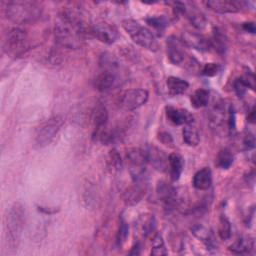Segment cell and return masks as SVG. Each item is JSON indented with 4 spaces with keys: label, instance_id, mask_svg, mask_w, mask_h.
<instances>
[{
    "label": "cell",
    "instance_id": "1",
    "mask_svg": "<svg viewBox=\"0 0 256 256\" xmlns=\"http://www.w3.org/2000/svg\"><path fill=\"white\" fill-rule=\"evenodd\" d=\"M6 18L16 24H30L37 21L42 14L39 3L34 1H9L5 6Z\"/></svg>",
    "mask_w": 256,
    "mask_h": 256
},
{
    "label": "cell",
    "instance_id": "2",
    "mask_svg": "<svg viewBox=\"0 0 256 256\" xmlns=\"http://www.w3.org/2000/svg\"><path fill=\"white\" fill-rule=\"evenodd\" d=\"M122 27L137 45L150 51L158 50L159 45L154 33L147 27L142 26L138 21L134 19H124L122 21Z\"/></svg>",
    "mask_w": 256,
    "mask_h": 256
},
{
    "label": "cell",
    "instance_id": "3",
    "mask_svg": "<svg viewBox=\"0 0 256 256\" xmlns=\"http://www.w3.org/2000/svg\"><path fill=\"white\" fill-rule=\"evenodd\" d=\"M25 223V209L19 202H15L8 211L6 217L7 236L12 247L17 246Z\"/></svg>",
    "mask_w": 256,
    "mask_h": 256
},
{
    "label": "cell",
    "instance_id": "4",
    "mask_svg": "<svg viewBox=\"0 0 256 256\" xmlns=\"http://www.w3.org/2000/svg\"><path fill=\"white\" fill-rule=\"evenodd\" d=\"M3 47L5 52L12 57H18L25 54L29 49L27 33L18 27L10 29L5 36Z\"/></svg>",
    "mask_w": 256,
    "mask_h": 256
},
{
    "label": "cell",
    "instance_id": "5",
    "mask_svg": "<svg viewBox=\"0 0 256 256\" xmlns=\"http://www.w3.org/2000/svg\"><path fill=\"white\" fill-rule=\"evenodd\" d=\"M64 124V119L59 116H52L49 119L42 122L35 130L34 141L39 147H45L52 142L55 138L62 125Z\"/></svg>",
    "mask_w": 256,
    "mask_h": 256
},
{
    "label": "cell",
    "instance_id": "6",
    "mask_svg": "<svg viewBox=\"0 0 256 256\" xmlns=\"http://www.w3.org/2000/svg\"><path fill=\"white\" fill-rule=\"evenodd\" d=\"M126 161L132 180H143L146 172V165L148 164L145 149L139 147L129 148L126 152Z\"/></svg>",
    "mask_w": 256,
    "mask_h": 256
},
{
    "label": "cell",
    "instance_id": "7",
    "mask_svg": "<svg viewBox=\"0 0 256 256\" xmlns=\"http://www.w3.org/2000/svg\"><path fill=\"white\" fill-rule=\"evenodd\" d=\"M149 98L147 90L142 88L128 89L120 97L119 104L126 111H133L143 106Z\"/></svg>",
    "mask_w": 256,
    "mask_h": 256
},
{
    "label": "cell",
    "instance_id": "8",
    "mask_svg": "<svg viewBox=\"0 0 256 256\" xmlns=\"http://www.w3.org/2000/svg\"><path fill=\"white\" fill-rule=\"evenodd\" d=\"M90 35L104 44H113L119 37V32L114 24L104 20L92 23Z\"/></svg>",
    "mask_w": 256,
    "mask_h": 256
},
{
    "label": "cell",
    "instance_id": "9",
    "mask_svg": "<svg viewBox=\"0 0 256 256\" xmlns=\"http://www.w3.org/2000/svg\"><path fill=\"white\" fill-rule=\"evenodd\" d=\"M156 194L159 201L167 210L174 208L177 203V192L175 187L164 180L158 181L156 185Z\"/></svg>",
    "mask_w": 256,
    "mask_h": 256
},
{
    "label": "cell",
    "instance_id": "10",
    "mask_svg": "<svg viewBox=\"0 0 256 256\" xmlns=\"http://www.w3.org/2000/svg\"><path fill=\"white\" fill-rule=\"evenodd\" d=\"M118 81V68H101L94 80L95 88L100 92L111 90Z\"/></svg>",
    "mask_w": 256,
    "mask_h": 256
},
{
    "label": "cell",
    "instance_id": "11",
    "mask_svg": "<svg viewBox=\"0 0 256 256\" xmlns=\"http://www.w3.org/2000/svg\"><path fill=\"white\" fill-rule=\"evenodd\" d=\"M166 52L169 61L174 65L181 64L185 59L184 43L175 36H169L166 40Z\"/></svg>",
    "mask_w": 256,
    "mask_h": 256
},
{
    "label": "cell",
    "instance_id": "12",
    "mask_svg": "<svg viewBox=\"0 0 256 256\" xmlns=\"http://www.w3.org/2000/svg\"><path fill=\"white\" fill-rule=\"evenodd\" d=\"M145 191L146 185L145 183H143V180L133 181V184H131L124 190L122 194V199L127 206H134L142 200L145 195Z\"/></svg>",
    "mask_w": 256,
    "mask_h": 256
},
{
    "label": "cell",
    "instance_id": "13",
    "mask_svg": "<svg viewBox=\"0 0 256 256\" xmlns=\"http://www.w3.org/2000/svg\"><path fill=\"white\" fill-rule=\"evenodd\" d=\"M148 163H150L156 170L165 172L168 170V156L160 148L149 145L146 149Z\"/></svg>",
    "mask_w": 256,
    "mask_h": 256
},
{
    "label": "cell",
    "instance_id": "14",
    "mask_svg": "<svg viewBox=\"0 0 256 256\" xmlns=\"http://www.w3.org/2000/svg\"><path fill=\"white\" fill-rule=\"evenodd\" d=\"M167 119L174 125H189L194 124L193 115L186 109L167 106L165 108Z\"/></svg>",
    "mask_w": 256,
    "mask_h": 256
},
{
    "label": "cell",
    "instance_id": "15",
    "mask_svg": "<svg viewBox=\"0 0 256 256\" xmlns=\"http://www.w3.org/2000/svg\"><path fill=\"white\" fill-rule=\"evenodd\" d=\"M182 42L198 51H208L212 48L210 39L195 32H184L182 35Z\"/></svg>",
    "mask_w": 256,
    "mask_h": 256
},
{
    "label": "cell",
    "instance_id": "16",
    "mask_svg": "<svg viewBox=\"0 0 256 256\" xmlns=\"http://www.w3.org/2000/svg\"><path fill=\"white\" fill-rule=\"evenodd\" d=\"M108 118H109V115H108L107 108L103 104H98L94 108V110L92 112V116H91L93 130H94L93 131L94 138L107 127Z\"/></svg>",
    "mask_w": 256,
    "mask_h": 256
},
{
    "label": "cell",
    "instance_id": "17",
    "mask_svg": "<svg viewBox=\"0 0 256 256\" xmlns=\"http://www.w3.org/2000/svg\"><path fill=\"white\" fill-rule=\"evenodd\" d=\"M242 2H236L232 0H210L206 2V6L219 14L237 13L241 10Z\"/></svg>",
    "mask_w": 256,
    "mask_h": 256
},
{
    "label": "cell",
    "instance_id": "18",
    "mask_svg": "<svg viewBox=\"0 0 256 256\" xmlns=\"http://www.w3.org/2000/svg\"><path fill=\"white\" fill-rule=\"evenodd\" d=\"M182 14H184L190 23L197 29H203L207 24V20L204 14L191 3L184 2V9Z\"/></svg>",
    "mask_w": 256,
    "mask_h": 256
},
{
    "label": "cell",
    "instance_id": "19",
    "mask_svg": "<svg viewBox=\"0 0 256 256\" xmlns=\"http://www.w3.org/2000/svg\"><path fill=\"white\" fill-rule=\"evenodd\" d=\"M193 186L197 190H207L212 184V172L209 167H203L199 169L193 176Z\"/></svg>",
    "mask_w": 256,
    "mask_h": 256
},
{
    "label": "cell",
    "instance_id": "20",
    "mask_svg": "<svg viewBox=\"0 0 256 256\" xmlns=\"http://www.w3.org/2000/svg\"><path fill=\"white\" fill-rule=\"evenodd\" d=\"M184 168V159L183 157L177 153H171L168 156V170L170 174V178L172 181H177L183 171Z\"/></svg>",
    "mask_w": 256,
    "mask_h": 256
},
{
    "label": "cell",
    "instance_id": "21",
    "mask_svg": "<svg viewBox=\"0 0 256 256\" xmlns=\"http://www.w3.org/2000/svg\"><path fill=\"white\" fill-rule=\"evenodd\" d=\"M234 254H249L254 249V239L250 236L239 237L228 248Z\"/></svg>",
    "mask_w": 256,
    "mask_h": 256
},
{
    "label": "cell",
    "instance_id": "22",
    "mask_svg": "<svg viewBox=\"0 0 256 256\" xmlns=\"http://www.w3.org/2000/svg\"><path fill=\"white\" fill-rule=\"evenodd\" d=\"M166 86L169 94L176 96L184 93L188 89L189 83L186 80H183L179 77L170 76L166 80Z\"/></svg>",
    "mask_w": 256,
    "mask_h": 256
},
{
    "label": "cell",
    "instance_id": "23",
    "mask_svg": "<svg viewBox=\"0 0 256 256\" xmlns=\"http://www.w3.org/2000/svg\"><path fill=\"white\" fill-rule=\"evenodd\" d=\"M137 226L144 237L152 236L155 233L156 228L155 217L152 214H144L139 218Z\"/></svg>",
    "mask_w": 256,
    "mask_h": 256
},
{
    "label": "cell",
    "instance_id": "24",
    "mask_svg": "<svg viewBox=\"0 0 256 256\" xmlns=\"http://www.w3.org/2000/svg\"><path fill=\"white\" fill-rule=\"evenodd\" d=\"M106 167L111 174H116L121 171L122 159L115 148L111 149L106 155Z\"/></svg>",
    "mask_w": 256,
    "mask_h": 256
},
{
    "label": "cell",
    "instance_id": "25",
    "mask_svg": "<svg viewBox=\"0 0 256 256\" xmlns=\"http://www.w3.org/2000/svg\"><path fill=\"white\" fill-rule=\"evenodd\" d=\"M183 140L188 146H197L200 142V134L193 124L185 125L182 131Z\"/></svg>",
    "mask_w": 256,
    "mask_h": 256
},
{
    "label": "cell",
    "instance_id": "26",
    "mask_svg": "<svg viewBox=\"0 0 256 256\" xmlns=\"http://www.w3.org/2000/svg\"><path fill=\"white\" fill-rule=\"evenodd\" d=\"M234 158L232 152L228 148H223L221 149L215 159V165L219 169L226 170L228 169L232 164H233Z\"/></svg>",
    "mask_w": 256,
    "mask_h": 256
},
{
    "label": "cell",
    "instance_id": "27",
    "mask_svg": "<svg viewBox=\"0 0 256 256\" xmlns=\"http://www.w3.org/2000/svg\"><path fill=\"white\" fill-rule=\"evenodd\" d=\"M190 102L191 105L196 108H203L205 106H207L208 102H209V91L203 88H199L197 89L190 97Z\"/></svg>",
    "mask_w": 256,
    "mask_h": 256
},
{
    "label": "cell",
    "instance_id": "28",
    "mask_svg": "<svg viewBox=\"0 0 256 256\" xmlns=\"http://www.w3.org/2000/svg\"><path fill=\"white\" fill-rule=\"evenodd\" d=\"M151 244H152L151 255H166L167 254V250H166V246H165L163 237L158 232H155L152 235Z\"/></svg>",
    "mask_w": 256,
    "mask_h": 256
},
{
    "label": "cell",
    "instance_id": "29",
    "mask_svg": "<svg viewBox=\"0 0 256 256\" xmlns=\"http://www.w3.org/2000/svg\"><path fill=\"white\" fill-rule=\"evenodd\" d=\"M218 235L222 240H228L231 237L232 234V227H231V223L229 221V219L222 215L219 218V222H218Z\"/></svg>",
    "mask_w": 256,
    "mask_h": 256
},
{
    "label": "cell",
    "instance_id": "30",
    "mask_svg": "<svg viewBox=\"0 0 256 256\" xmlns=\"http://www.w3.org/2000/svg\"><path fill=\"white\" fill-rule=\"evenodd\" d=\"M211 41V46L212 48L214 47L219 53H224L226 48H227V39L225 37V35L223 33H221V31H219L217 28L214 31L213 37L212 39H210Z\"/></svg>",
    "mask_w": 256,
    "mask_h": 256
},
{
    "label": "cell",
    "instance_id": "31",
    "mask_svg": "<svg viewBox=\"0 0 256 256\" xmlns=\"http://www.w3.org/2000/svg\"><path fill=\"white\" fill-rule=\"evenodd\" d=\"M146 22L153 27L156 31L158 32H163L165 30V28L169 25L168 23V19L164 16V15H160V16H151L149 18L146 19Z\"/></svg>",
    "mask_w": 256,
    "mask_h": 256
},
{
    "label": "cell",
    "instance_id": "32",
    "mask_svg": "<svg viewBox=\"0 0 256 256\" xmlns=\"http://www.w3.org/2000/svg\"><path fill=\"white\" fill-rule=\"evenodd\" d=\"M129 234V229H128V225L127 223L121 219L120 220V225H119V229H118V233H117V237H116V242L119 246L123 245L128 237Z\"/></svg>",
    "mask_w": 256,
    "mask_h": 256
},
{
    "label": "cell",
    "instance_id": "33",
    "mask_svg": "<svg viewBox=\"0 0 256 256\" xmlns=\"http://www.w3.org/2000/svg\"><path fill=\"white\" fill-rule=\"evenodd\" d=\"M220 71V66L217 63L211 62V63H206L202 69H201V74L207 77H213L216 76Z\"/></svg>",
    "mask_w": 256,
    "mask_h": 256
},
{
    "label": "cell",
    "instance_id": "34",
    "mask_svg": "<svg viewBox=\"0 0 256 256\" xmlns=\"http://www.w3.org/2000/svg\"><path fill=\"white\" fill-rule=\"evenodd\" d=\"M233 87H234V91L238 97H243L248 89V86L246 85V83L243 81V79L241 77H238L235 79V81L233 83Z\"/></svg>",
    "mask_w": 256,
    "mask_h": 256
},
{
    "label": "cell",
    "instance_id": "35",
    "mask_svg": "<svg viewBox=\"0 0 256 256\" xmlns=\"http://www.w3.org/2000/svg\"><path fill=\"white\" fill-rule=\"evenodd\" d=\"M242 147H243V150L245 151H249L251 149L254 148L255 146V138H254V135L251 133V132H246L244 135H243V138H242Z\"/></svg>",
    "mask_w": 256,
    "mask_h": 256
},
{
    "label": "cell",
    "instance_id": "36",
    "mask_svg": "<svg viewBox=\"0 0 256 256\" xmlns=\"http://www.w3.org/2000/svg\"><path fill=\"white\" fill-rule=\"evenodd\" d=\"M158 139L160 142H162L165 145L172 146V144H173V139H172L171 135L167 132H160L158 134Z\"/></svg>",
    "mask_w": 256,
    "mask_h": 256
},
{
    "label": "cell",
    "instance_id": "37",
    "mask_svg": "<svg viewBox=\"0 0 256 256\" xmlns=\"http://www.w3.org/2000/svg\"><path fill=\"white\" fill-rule=\"evenodd\" d=\"M242 28H243L245 31H247V32H249V33H252V34H254L255 31H256V29H255V24H254L253 22H245V23H243Z\"/></svg>",
    "mask_w": 256,
    "mask_h": 256
},
{
    "label": "cell",
    "instance_id": "38",
    "mask_svg": "<svg viewBox=\"0 0 256 256\" xmlns=\"http://www.w3.org/2000/svg\"><path fill=\"white\" fill-rule=\"evenodd\" d=\"M247 119L250 123H254V121H255V108H254V106L249 110Z\"/></svg>",
    "mask_w": 256,
    "mask_h": 256
}]
</instances>
